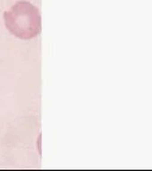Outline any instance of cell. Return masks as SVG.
Wrapping results in <instances>:
<instances>
[{
	"label": "cell",
	"instance_id": "1",
	"mask_svg": "<svg viewBox=\"0 0 152 171\" xmlns=\"http://www.w3.org/2000/svg\"><path fill=\"white\" fill-rule=\"evenodd\" d=\"M6 29L21 39H30L41 31L38 9L28 1H18L4 13Z\"/></svg>",
	"mask_w": 152,
	"mask_h": 171
}]
</instances>
